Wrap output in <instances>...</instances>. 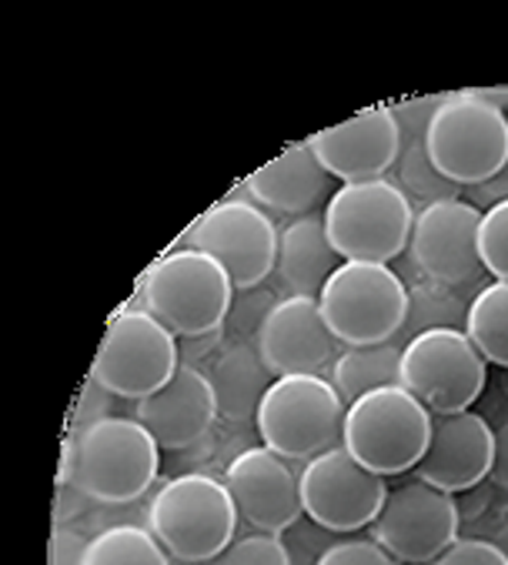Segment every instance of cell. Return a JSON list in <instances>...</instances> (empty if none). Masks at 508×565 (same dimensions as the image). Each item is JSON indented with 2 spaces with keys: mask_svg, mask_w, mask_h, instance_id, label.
<instances>
[{
  "mask_svg": "<svg viewBox=\"0 0 508 565\" xmlns=\"http://www.w3.org/2000/svg\"><path fill=\"white\" fill-rule=\"evenodd\" d=\"M208 565H292V552L282 535L251 532V535L234 539Z\"/></svg>",
  "mask_w": 508,
  "mask_h": 565,
  "instance_id": "30",
  "label": "cell"
},
{
  "mask_svg": "<svg viewBox=\"0 0 508 565\" xmlns=\"http://www.w3.org/2000/svg\"><path fill=\"white\" fill-rule=\"evenodd\" d=\"M135 418L151 431L158 448H191L211 431L218 418V398L208 372L191 362H181L165 388L135 405Z\"/></svg>",
  "mask_w": 508,
  "mask_h": 565,
  "instance_id": "19",
  "label": "cell"
},
{
  "mask_svg": "<svg viewBox=\"0 0 508 565\" xmlns=\"http://www.w3.org/2000/svg\"><path fill=\"white\" fill-rule=\"evenodd\" d=\"M178 338L145 308H124L104 331L91 382L117 398L141 402L178 372Z\"/></svg>",
  "mask_w": 508,
  "mask_h": 565,
  "instance_id": "9",
  "label": "cell"
},
{
  "mask_svg": "<svg viewBox=\"0 0 508 565\" xmlns=\"http://www.w3.org/2000/svg\"><path fill=\"white\" fill-rule=\"evenodd\" d=\"M488 382V362L465 328H432L402 349V388L432 415H455L478 402Z\"/></svg>",
  "mask_w": 508,
  "mask_h": 565,
  "instance_id": "10",
  "label": "cell"
},
{
  "mask_svg": "<svg viewBox=\"0 0 508 565\" xmlns=\"http://www.w3.org/2000/svg\"><path fill=\"white\" fill-rule=\"evenodd\" d=\"M208 379L218 398V418H227L234 425L254 422L265 392L275 382L254 342H227L218 359H211Z\"/></svg>",
  "mask_w": 508,
  "mask_h": 565,
  "instance_id": "22",
  "label": "cell"
},
{
  "mask_svg": "<svg viewBox=\"0 0 508 565\" xmlns=\"http://www.w3.org/2000/svg\"><path fill=\"white\" fill-rule=\"evenodd\" d=\"M325 232L341 262L389 265L409 252L415 204L392 178L341 184L325 204Z\"/></svg>",
  "mask_w": 508,
  "mask_h": 565,
  "instance_id": "3",
  "label": "cell"
},
{
  "mask_svg": "<svg viewBox=\"0 0 508 565\" xmlns=\"http://www.w3.org/2000/svg\"><path fill=\"white\" fill-rule=\"evenodd\" d=\"M481 100L495 104L498 110H508V87H485V90H475Z\"/></svg>",
  "mask_w": 508,
  "mask_h": 565,
  "instance_id": "38",
  "label": "cell"
},
{
  "mask_svg": "<svg viewBox=\"0 0 508 565\" xmlns=\"http://www.w3.org/2000/svg\"><path fill=\"white\" fill-rule=\"evenodd\" d=\"M478 221L481 211L465 198L435 201L415 211L412 238H409V265L432 281L465 288L481 285V258H478Z\"/></svg>",
  "mask_w": 508,
  "mask_h": 565,
  "instance_id": "14",
  "label": "cell"
},
{
  "mask_svg": "<svg viewBox=\"0 0 508 565\" xmlns=\"http://www.w3.org/2000/svg\"><path fill=\"white\" fill-rule=\"evenodd\" d=\"M237 509L224 479L188 472L165 482L148 505V529L184 565L221 555L237 539Z\"/></svg>",
  "mask_w": 508,
  "mask_h": 565,
  "instance_id": "2",
  "label": "cell"
},
{
  "mask_svg": "<svg viewBox=\"0 0 508 565\" xmlns=\"http://www.w3.org/2000/svg\"><path fill=\"white\" fill-rule=\"evenodd\" d=\"M458 509V539H491L508 519V492L491 479L455 495Z\"/></svg>",
  "mask_w": 508,
  "mask_h": 565,
  "instance_id": "28",
  "label": "cell"
},
{
  "mask_svg": "<svg viewBox=\"0 0 508 565\" xmlns=\"http://www.w3.org/2000/svg\"><path fill=\"white\" fill-rule=\"evenodd\" d=\"M478 258L491 281H508V201L481 211L478 221Z\"/></svg>",
  "mask_w": 508,
  "mask_h": 565,
  "instance_id": "29",
  "label": "cell"
},
{
  "mask_svg": "<svg viewBox=\"0 0 508 565\" xmlns=\"http://www.w3.org/2000/svg\"><path fill=\"white\" fill-rule=\"evenodd\" d=\"M368 529L399 565H432L458 539L455 495L412 476L389 489Z\"/></svg>",
  "mask_w": 508,
  "mask_h": 565,
  "instance_id": "12",
  "label": "cell"
},
{
  "mask_svg": "<svg viewBox=\"0 0 508 565\" xmlns=\"http://www.w3.org/2000/svg\"><path fill=\"white\" fill-rule=\"evenodd\" d=\"M308 148L331 178L341 184H358L392 174L402 151V131L392 107H371L335 128L318 131L308 138Z\"/></svg>",
  "mask_w": 508,
  "mask_h": 565,
  "instance_id": "17",
  "label": "cell"
},
{
  "mask_svg": "<svg viewBox=\"0 0 508 565\" xmlns=\"http://www.w3.org/2000/svg\"><path fill=\"white\" fill-rule=\"evenodd\" d=\"M331 385L345 405L358 402L374 388L402 385V349L395 342L345 349L331 365Z\"/></svg>",
  "mask_w": 508,
  "mask_h": 565,
  "instance_id": "24",
  "label": "cell"
},
{
  "mask_svg": "<svg viewBox=\"0 0 508 565\" xmlns=\"http://www.w3.org/2000/svg\"><path fill=\"white\" fill-rule=\"evenodd\" d=\"M445 100V94H432V97H409L402 104L392 107V115L399 121V131L402 138H425L432 118H435V110L438 104Z\"/></svg>",
  "mask_w": 508,
  "mask_h": 565,
  "instance_id": "34",
  "label": "cell"
},
{
  "mask_svg": "<svg viewBox=\"0 0 508 565\" xmlns=\"http://www.w3.org/2000/svg\"><path fill=\"white\" fill-rule=\"evenodd\" d=\"M158 472L161 448L138 418L104 415L64 441L61 482L104 505L141 499L158 482Z\"/></svg>",
  "mask_w": 508,
  "mask_h": 565,
  "instance_id": "1",
  "label": "cell"
},
{
  "mask_svg": "<svg viewBox=\"0 0 508 565\" xmlns=\"http://www.w3.org/2000/svg\"><path fill=\"white\" fill-rule=\"evenodd\" d=\"M432 441V412L402 385L374 388L348 405L341 445L374 476L415 472Z\"/></svg>",
  "mask_w": 508,
  "mask_h": 565,
  "instance_id": "4",
  "label": "cell"
},
{
  "mask_svg": "<svg viewBox=\"0 0 508 565\" xmlns=\"http://www.w3.org/2000/svg\"><path fill=\"white\" fill-rule=\"evenodd\" d=\"M325 324L345 349L395 342L409 318V288L392 265L341 262L318 295Z\"/></svg>",
  "mask_w": 508,
  "mask_h": 565,
  "instance_id": "6",
  "label": "cell"
},
{
  "mask_svg": "<svg viewBox=\"0 0 508 565\" xmlns=\"http://www.w3.org/2000/svg\"><path fill=\"white\" fill-rule=\"evenodd\" d=\"M348 405L325 375H282L265 392L254 428L288 462H308L341 445Z\"/></svg>",
  "mask_w": 508,
  "mask_h": 565,
  "instance_id": "7",
  "label": "cell"
},
{
  "mask_svg": "<svg viewBox=\"0 0 508 565\" xmlns=\"http://www.w3.org/2000/svg\"><path fill=\"white\" fill-rule=\"evenodd\" d=\"M488 542H495V545L501 548V555L508 558V519L501 522V529H498V532H495V535H491Z\"/></svg>",
  "mask_w": 508,
  "mask_h": 565,
  "instance_id": "39",
  "label": "cell"
},
{
  "mask_svg": "<svg viewBox=\"0 0 508 565\" xmlns=\"http://www.w3.org/2000/svg\"><path fill=\"white\" fill-rule=\"evenodd\" d=\"M278 224L251 198L218 201L188 235V248L211 255L231 278L234 291L265 285L278 262Z\"/></svg>",
  "mask_w": 508,
  "mask_h": 565,
  "instance_id": "11",
  "label": "cell"
},
{
  "mask_svg": "<svg viewBox=\"0 0 508 565\" xmlns=\"http://www.w3.org/2000/svg\"><path fill=\"white\" fill-rule=\"evenodd\" d=\"M81 565H171V555L151 529L110 525L91 535Z\"/></svg>",
  "mask_w": 508,
  "mask_h": 565,
  "instance_id": "26",
  "label": "cell"
},
{
  "mask_svg": "<svg viewBox=\"0 0 508 565\" xmlns=\"http://www.w3.org/2000/svg\"><path fill=\"white\" fill-rule=\"evenodd\" d=\"M244 191L258 207L275 211V214H292V221L311 214L325 198L335 194L331 174L318 164L308 141L292 145L275 161L254 171L244 181Z\"/></svg>",
  "mask_w": 508,
  "mask_h": 565,
  "instance_id": "20",
  "label": "cell"
},
{
  "mask_svg": "<svg viewBox=\"0 0 508 565\" xmlns=\"http://www.w3.org/2000/svg\"><path fill=\"white\" fill-rule=\"evenodd\" d=\"M392 181L419 207L435 204V201H448V198H462V191H465L432 164V158L425 151V138H402V151H399V161L392 168Z\"/></svg>",
  "mask_w": 508,
  "mask_h": 565,
  "instance_id": "27",
  "label": "cell"
},
{
  "mask_svg": "<svg viewBox=\"0 0 508 565\" xmlns=\"http://www.w3.org/2000/svg\"><path fill=\"white\" fill-rule=\"evenodd\" d=\"M87 542L91 539L77 535L74 529L57 525L54 529V539H51V565H81L84 562V552H87Z\"/></svg>",
  "mask_w": 508,
  "mask_h": 565,
  "instance_id": "36",
  "label": "cell"
},
{
  "mask_svg": "<svg viewBox=\"0 0 508 565\" xmlns=\"http://www.w3.org/2000/svg\"><path fill=\"white\" fill-rule=\"evenodd\" d=\"M315 565H399L374 539H341L331 542Z\"/></svg>",
  "mask_w": 508,
  "mask_h": 565,
  "instance_id": "32",
  "label": "cell"
},
{
  "mask_svg": "<svg viewBox=\"0 0 508 565\" xmlns=\"http://www.w3.org/2000/svg\"><path fill=\"white\" fill-rule=\"evenodd\" d=\"M432 164L458 188H475L508 161V115L475 90L445 94L425 131Z\"/></svg>",
  "mask_w": 508,
  "mask_h": 565,
  "instance_id": "8",
  "label": "cell"
},
{
  "mask_svg": "<svg viewBox=\"0 0 508 565\" xmlns=\"http://www.w3.org/2000/svg\"><path fill=\"white\" fill-rule=\"evenodd\" d=\"M465 334L485 362L508 372V281H488L472 298Z\"/></svg>",
  "mask_w": 508,
  "mask_h": 565,
  "instance_id": "25",
  "label": "cell"
},
{
  "mask_svg": "<svg viewBox=\"0 0 508 565\" xmlns=\"http://www.w3.org/2000/svg\"><path fill=\"white\" fill-rule=\"evenodd\" d=\"M462 198H465L468 204H475L478 211H488V207L508 201V161H505V164L498 168V174H491L488 181H481V184H475V188H465Z\"/></svg>",
  "mask_w": 508,
  "mask_h": 565,
  "instance_id": "35",
  "label": "cell"
},
{
  "mask_svg": "<svg viewBox=\"0 0 508 565\" xmlns=\"http://www.w3.org/2000/svg\"><path fill=\"white\" fill-rule=\"evenodd\" d=\"M495 428L472 408L455 415H432V441L422 462L415 466V479L458 495L491 472Z\"/></svg>",
  "mask_w": 508,
  "mask_h": 565,
  "instance_id": "18",
  "label": "cell"
},
{
  "mask_svg": "<svg viewBox=\"0 0 508 565\" xmlns=\"http://www.w3.org/2000/svg\"><path fill=\"white\" fill-rule=\"evenodd\" d=\"M254 349L275 379L282 375H321L335 365L338 338L325 324L318 298L285 295L254 334Z\"/></svg>",
  "mask_w": 508,
  "mask_h": 565,
  "instance_id": "16",
  "label": "cell"
},
{
  "mask_svg": "<svg viewBox=\"0 0 508 565\" xmlns=\"http://www.w3.org/2000/svg\"><path fill=\"white\" fill-rule=\"evenodd\" d=\"M409 288V318L395 338V345L405 349L415 334L432 331V328H465L472 298L478 295L481 285H465V288H452L442 281L425 278L422 271H415L409 265V275L402 278Z\"/></svg>",
  "mask_w": 508,
  "mask_h": 565,
  "instance_id": "23",
  "label": "cell"
},
{
  "mask_svg": "<svg viewBox=\"0 0 508 565\" xmlns=\"http://www.w3.org/2000/svg\"><path fill=\"white\" fill-rule=\"evenodd\" d=\"M488 479H491L498 489L508 492V415H505V422L495 428V451H491V472H488Z\"/></svg>",
  "mask_w": 508,
  "mask_h": 565,
  "instance_id": "37",
  "label": "cell"
},
{
  "mask_svg": "<svg viewBox=\"0 0 508 565\" xmlns=\"http://www.w3.org/2000/svg\"><path fill=\"white\" fill-rule=\"evenodd\" d=\"M338 268H341V255L331 248L325 221L318 214H305L285 224L278 238L275 275L288 295L318 298Z\"/></svg>",
  "mask_w": 508,
  "mask_h": 565,
  "instance_id": "21",
  "label": "cell"
},
{
  "mask_svg": "<svg viewBox=\"0 0 508 565\" xmlns=\"http://www.w3.org/2000/svg\"><path fill=\"white\" fill-rule=\"evenodd\" d=\"M301 505L305 515L328 532H358L374 522L389 486L364 469L345 445H335L301 466Z\"/></svg>",
  "mask_w": 508,
  "mask_h": 565,
  "instance_id": "13",
  "label": "cell"
},
{
  "mask_svg": "<svg viewBox=\"0 0 508 565\" xmlns=\"http://www.w3.org/2000/svg\"><path fill=\"white\" fill-rule=\"evenodd\" d=\"M301 472L292 469L288 459L265 445H251L227 462L224 486L234 499L237 515L268 535H285L298 519H305L301 505Z\"/></svg>",
  "mask_w": 508,
  "mask_h": 565,
  "instance_id": "15",
  "label": "cell"
},
{
  "mask_svg": "<svg viewBox=\"0 0 508 565\" xmlns=\"http://www.w3.org/2000/svg\"><path fill=\"white\" fill-rule=\"evenodd\" d=\"M432 565H508V558L488 539H455Z\"/></svg>",
  "mask_w": 508,
  "mask_h": 565,
  "instance_id": "33",
  "label": "cell"
},
{
  "mask_svg": "<svg viewBox=\"0 0 508 565\" xmlns=\"http://www.w3.org/2000/svg\"><path fill=\"white\" fill-rule=\"evenodd\" d=\"M234 298H237V301H231L227 318H231V328H234L237 334H244V331L258 334V328H262L265 315L282 301V298H275V291H272V288H265V285L247 288V291H234Z\"/></svg>",
  "mask_w": 508,
  "mask_h": 565,
  "instance_id": "31",
  "label": "cell"
},
{
  "mask_svg": "<svg viewBox=\"0 0 508 565\" xmlns=\"http://www.w3.org/2000/svg\"><path fill=\"white\" fill-rule=\"evenodd\" d=\"M505 392H508V372H505Z\"/></svg>",
  "mask_w": 508,
  "mask_h": 565,
  "instance_id": "40",
  "label": "cell"
},
{
  "mask_svg": "<svg viewBox=\"0 0 508 565\" xmlns=\"http://www.w3.org/2000/svg\"><path fill=\"white\" fill-rule=\"evenodd\" d=\"M234 301L227 271L204 252L178 248L168 252L141 285V308L155 315L174 338L214 334Z\"/></svg>",
  "mask_w": 508,
  "mask_h": 565,
  "instance_id": "5",
  "label": "cell"
}]
</instances>
